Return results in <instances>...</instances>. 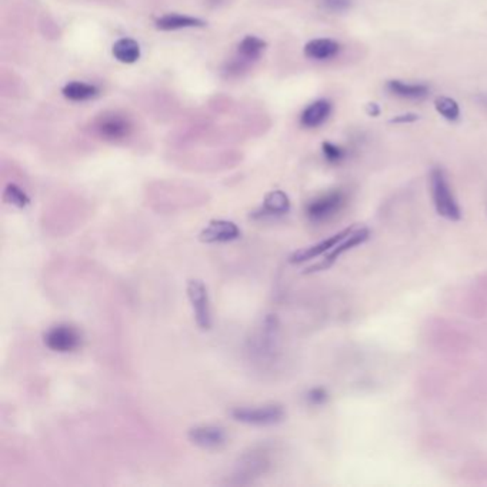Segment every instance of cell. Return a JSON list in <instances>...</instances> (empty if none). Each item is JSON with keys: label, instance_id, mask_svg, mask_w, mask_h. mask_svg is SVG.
Here are the masks:
<instances>
[{"label": "cell", "instance_id": "obj_20", "mask_svg": "<svg viewBox=\"0 0 487 487\" xmlns=\"http://www.w3.org/2000/svg\"><path fill=\"white\" fill-rule=\"evenodd\" d=\"M5 200L16 207L23 209L29 204V198L22 189L16 184H8L5 189Z\"/></svg>", "mask_w": 487, "mask_h": 487}, {"label": "cell", "instance_id": "obj_15", "mask_svg": "<svg viewBox=\"0 0 487 487\" xmlns=\"http://www.w3.org/2000/svg\"><path fill=\"white\" fill-rule=\"evenodd\" d=\"M97 93H99V89L95 86V84L83 83V82H70L65 88H63V95H65L66 99L73 102L89 100L97 96Z\"/></svg>", "mask_w": 487, "mask_h": 487}, {"label": "cell", "instance_id": "obj_11", "mask_svg": "<svg viewBox=\"0 0 487 487\" xmlns=\"http://www.w3.org/2000/svg\"><path fill=\"white\" fill-rule=\"evenodd\" d=\"M330 112H332V104L329 100H325V99L316 100L305 109V112L302 113L300 122L305 128H309V129L319 128L321 124H323L327 120V117L330 116Z\"/></svg>", "mask_w": 487, "mask_h": 487}, {"label": "cell", "instance_id": "obj_9", "mask_svg": "<svg viewBox=\"0 0 487 487\" xmlns=\"http://www.w3.org/2000/svg\"><path fill=\"white\" fill-rule=\"evenodd\" d=\"M240 236L239 227L227 220H213L200 233V240L206 243H222L236 240Z\"/></svg>", "mask_w": 487, "mask_h": 487}, {"label": "cell", "instance_id": "obj_6", "mask_svg": "<svg viewBox=\"0 0 487 487\" xmlns=\"http://www.w3.org/2000/svg\"><path fill=\"white\" fill-rule=\"evenodd\" d=\"M187 296L192 303L195 319L202 330H207L211 326V316L209 306L207 289L202 280H190L187 285Z\"/></svg>", "mask_w": 487, "mask_h": 487}, {"label": "cell", "instance_id": "obj_3", "mask_svg": "<svg viewBox=\"0 0 487 487\" xmlns=\"http://www.w3.org/2000/svg\"><path fill=\"white\" fill-rule=\"evenodd\" d=\"M231 417L253 426H273L285 419V410L280 405H265L259 408H236L231 410Z\"/></svg>", "mask_w": 487, "mask_h": 487}, {"label": "cell", "instance_id": "obj_16", "mask_svg": "<svg viewBox=\"0 0 487 487\" xmlns=\"http://www.w3.org/2000/svg\"><path fill=\"white\" fill-rule=\"evenodd\" d=\"M113 56L122 63H135L140 57V48L133 39H120L113 45Z\"/></svg>", "mask_w": 487, "mask_h": 487}, {"label": "cell", "instance_id": "obj_26", "mask_svg": "<svg viewBox=\"0 0 487 487\" xmlns=\"http://www.w3.org/2000/svg\"><path fill=\"white\" fill-rule=\"evenodd\" d=\"M366 113H367L369 116L377 117V116L380 115L379 104H377V103H367V104H366Z\"/></svg>", "mask_w": 487, "mask_h": 487}, {"label": "cell", "instance_id": "obj_24", "mask_svg": "<svg viewBox=\"0 0 487 487\" xmlns=\"http://www.w3.org/2000/svg\"><path fill=\"white\" fill-rule=\"evenodd\" d=\"M323 5L330 12H345L352 6V0H323Z\"/></svg>", "mask_w": 487, "mask_h": 487}, {"label": "cell", "instance_id": "obj_12", "mask_svg": "<svg viewBox=\"0 0 487 487\" xmlns=\"http://www.w3.org/2000/svg\"><path fill=\"white\" fill-rule=\"evenodd\" d=\"M341 52V45L333 39H314L305 46V55L314 60H327Z\"/></svg>", "mask_w": 487, "mask_h": 487}, {"label": "cell", "instance_id": "obj_13", "mask_svg": "<svg viewBox=\"0 0 487 487\" xmlns=\"http://www.w3.org/2000/svg\"><path fill=\"white\" fill-rule=\"evenodd\" d=\"M388 90L403 99H421L429 95V88L423 83H406L401 80L388 82Z\"/></svg>", "mask_w": 487, "mask_h": 487}, {"label": "cell", "instance_id": "obj_17", "mask_svg": "<svg viewBox=\"0 0 487 487\" xmlns=\"http://www.w3.org/2000/svg\"><path fill=\"white\" fill-rule=\"evenodd\" d=\"M290 209L289 198L282 190L270 192L263 203V211L267 215H285Z\"/></svg>", "mask_w": 487, "mask_h": 487}, {"label": "cell", "instance_id": "obj_1", "mask_svg": "<svg viewBox=\"0 0 487 487\" xmlns=\"http://www.w3.org/2000/svg\"><path fill=\"white\" fill-rule=\"evenodd\" d=\"M430 192L437 215L449 222L461 219V209L455 198L449 180L440 167H435L430 172Z\"/></svg>", "mask_w": 487, "mask_h": 487}, {"label": "cell", "instance_id": "obj_8", "mask_svg": "<svg viewBox=\"0 0 487 487\" xmlns=\"http://www.w3.org/2000/svg\"><path fill=\"white\" fill-rule=\"evenodd\" d=\"M189 439L202 449H219L226 443V432L223 428L213 425H202L190 429Z\"/></svg>", "mask_w": 487, "mask_h": 487}, {"label": "cell", "instance_id": "obj_5", "mask_svg": "<svg viewBox=\"0 0 487 487\" xmlns=\"http://www.w3.org/2000/svg\"><path fill=\"white\" fill-rule=\"evenodd\" d=\"M80 333L70 325H56L45 334V345L59 353H69L80 346Z\"/></svg>", "mask_w": 487, "mask_h": 487}, {"label": "cell", "instance_id": "obj_14", "mask_svg": "<svg viewBox=\"0 0 487 487\" xmlns=\"http://www.w3.org/2000/svg\"><path fill=\"white\" fill-rule=\"evenodd\" d=\"M156 26L160 30H178L187 28H202L204 26V22L198 17L183 15H166L156 20Z\"/></svg>", "mask_w": 487, "mask_h": 487}, {"label": "cell", "instance_id": "obj_25", "mask_svg": "<svg viewBox=\"0 0 487 487\" xmlns=\"http://www.w3.org/2000/svg\"><path fill=\"white\" fill-rule=\"evenodd\" d=\"M419 120V115L416 113H406V115H399L396 117H393L390 120V123H397V124H401V123H413Z\"/></svg>", "mask_w": 487, "mask_h": 487}, {"label": "cell", "instance_id": "obj_23", "mask_svg": "<svg viewBox=\"0 0 487 487\" xmlns=\"http://www.w3.org/2000/svg\"><path fill=\"white\" fill-rule=\"evenodd\" d=\"M249 463L251 464V475H256L258 472H262L263 468L266 466V460L263 457H260V456H251V459H249ZM240 469H242L240 470L242 473H246V476H249L250 466H246V468H245V466H242Z\"/></svg>", "mask_w": 487, "mask_h": 487}, {"label": "cell", "instance_id": "obj_2", "mask_svg": "<svg viewBox=\"0 0 487 487\" xmlns=\"http://www.w3.org/2000/svg\"><path fill=\"white\" fill-rule=\"evenodd\" d=\"M347 196L341 189L313 199L306 206V216L313 223H325L332 220L346 204Z\"/></svg>", "mask_w": 487, "mask_h": 487}, {"label": "cell", "instance_id": "obj_4", "mask_svg": "<svg viewBox=\"0 0 487 487\" xmlns=\"http://www.w3.org/2000/svg\"><path fill=\"white\" fill-rule=\"evenodd\" d=\"M369 238H370L369 229H366V227L356 229L354 227L347 238H345L341 243H337L330 251H327L326 258L321 263L313 265L306 271L313 273V271H319V270H325V269L330 267L342 255H345V253H347L349 250H352L357 246H362L363 243H366L369 240Z\"/></svg>", "mask_w": 487, "mask_h": 487}, {"label": "cell", "instance_id": "obj_22", "mask_svg": "<svg viewBox=\"0 0 487 487\" xmlns=\"http://www.w3.org/2000/svg\"><path fill=\"white\" fill-rule=\"evenodd\" d=\"M329 399L327 392L323 388H314L307 393V401L313 406H322Z\"/></svg>", "mask_w": 487, "mask_h": 487}, {"label": "cell", "instance_id": "obj_18", "mask_svg": "<svg viewBox=\"0 0 487 487\" xmlns=\"http://www.w3.org/2000/svg\"><path fill=\"white\" fill-rule=\"evenodd\" d=\"M265 48H266V44L262 39L256 36H247L240 41L239 53L245 59L251 60V59H258L260 53L265 50Z\"/></svg>", "mask_w": 487, "mask_h": 487}, {"label": "cell", "instance_id": "obj_10", "mask_svg": "<svg viewBox=\"0 0 487 487\" xmlns=\"http://www.w3.org/2000/svg\"><path fill=\"white\" fill-rule=\"evenodd\" d=\"M132 131L131 122L119 115L103 116L97 123V132L108 140H122L128 137Z\"/></svg>", "mask_w": 487, "mask_h": 487}, {"label": "cell", "instance_id": "obj_7", "mask_svg": "<svg viewBox=\"0 0 487 487\" xmlns=\"http://www.w3.org/2000/svg\"><path fill=\"white\" fill-rule=\"evenodd\" d=\"M354 226H350V227H346L343 230H341L338 233H336V235L319 242V243H316V245H312L306 249H302V250H298L296 253H293V255L290 256V263H294V265H298V263H305V262H309L312 259H316V258H319L321 255H326L327 251H330L337 243H341L345 238H347L350 233L353 231Z\"/></svg>", "mask_w": 487, "mask_h": 487}, {"label": "cell", "instance_id": "obj_21", "mask_svg": "<svg viewBox=\"0 0 487 487\" xmlns=\"http://www.w3.org/2000/svg\"><path fill=\"white\" fill-rule=\"evenodd\" d=\"M322 151L329 163H341L346 155L341 146H336L330 142H325L322 144Z\"/></svg>", "mask_w": 487, "mask_h": 487}, {"label": "cell", "instance_id": "obj_19", "mask_svg": "<svg viewBox=\"0 0 487 487\" xmlns=\"http://www.w3.org/2000/svg\"><path fill=\"white\" fill-rule=\"evenodd\" d=\"M436 111L446 119V120H457L460 116V108L455 99L448 97V96H440L435 102Z\"/></svg>", "mask_w": 487, "mask_h": 487}]
</instances>
